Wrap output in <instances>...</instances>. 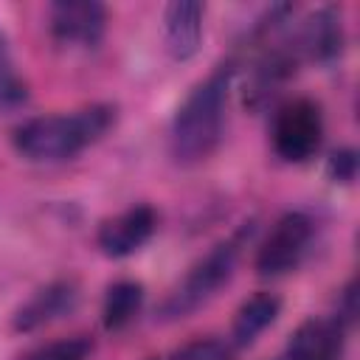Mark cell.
<instances>
[{
    "label": "cell",
    "mask_w": 360,
    "mask_h": 360,
    "mask_svg": "<svg viewBox=\"0 0 360 360\" xmlns=\"http://www.w3.org/2000/svg\"><path fill=\"white\" fill-rule=\"evenodd\" d=\"M231 79H233V65H219L177 107L169 129V152L174 163L194 166L214 155L225 129Z\"/></svg>",
    "instance_id": "cell-1"
},
{
    "label": "cell",
    "mask_w": 360,
    "mask_h": 360,
    "mask_svg": "<svg viewBox=\"0 0 360 360\" xmlns=\"http://www.w3.org/2000/svg\"><path fill=\"white\" fill-rule=\"evenodd\" d=\"M115 124L112 104H90L73 112L39 115L17 127L14 146L22 158L37 163L70 160L96 141H101Z\"/></svg>",
    "instance_id": "cell-2"
},
{
    "label": "cell",
    "mask_w": 360,
    "mask_h": 360,
    "mask_svg": "<svg viewBox=\"0 0 360 360\" xmlns=\"http://www.w3.org/2000/svg\"><path fill=\"white\" fill-rule=\"evenodd\" d=\"M242 242H245V236L236 233L233 239H225L217 248H211L186 273V278L163 298V304L158 307V321H180V318H188L191 312H197L202 304H208L233 278L239 253H242Z\"/></svg>",
    "instance_id": "cell-3"
},
{
    "label": "cell",
    "mask_w": 360,
    "mask_h": 360,
    "mask_svg": "<svg viewBox=\"0 0 360 360\" xmlns=\"http://www.w3.org/2000/svg\"><path fill=\"white\" fill-rule=\"evenodd\" d=\"M323 138V115L312 98L287 101L273 121V149L290 163L312 158Z\"/></svg>",
    "instance_id": "cell-4"
},
{
    "label": "cell",
    "mask_w": 360,
    "mask_h": 360,
    "mask_svg": "<svg viewBox=\"0 0 360 360\" xmlns=\"http://www.w3.org/2000/svg\"><path fill=\"white\" fill-rule=\"evenodd\" d=\"M315 225L307 214L301 211H290L284 214L267 233V239L262 242L259 253H256V270L262 276H284L290 270H295L304 259V253L309 250Z\"/></svg>",
    "instance_id": "cell-5"
},
{
    "label": "cell",
    "mask_w": 360,
    "mask_h": 360,
    "mask_svg": "<svg viewBox=\"0 0 360 360\" xmlns=\"http://www.w3.org/2000/svg\"><path fill=\"white\" fill-rule=\"evenodd\" d=\"M48 22L56 42L96 48L107 31V8L96 0H56L48 8Z\"/></svg>",
    "instance_id": "cell-6"
},
{
    "label": "cell",
    "mask_w": 360,
    "mask_h": 360,
    "mask_svg": "<svg viewBox=\"0 0 360 360\" xmlns=\"http://www.w3.org/2000/svg\"><path fill=\"white\" fill-rule=\"evenodd\" d=\"M343 42H346L343 20H340V11L335 8L312 11L295 28V34L287 37V45L298 62H332L335 56H340Z\"/></svg>",
    "instance_id": "cell-7"
},
{
    "label": "cell",
    "mask_w": 360,
    "mask_h": 360,
    "mask_svg": "<svg viewBox=\"0 0 360 360\" xmlns=\"http://www.w3.org/2000/svg\"><path fill=\"white\" fill-rule=\"evenodd\" d=\"M158 228V214L152 205H132L110 219L101 222L98 228V248L104 256L110 259H124L129 253H135L141 245H146L152 239Z\"/></svg>",
    "instance_id": "cell-8"
},
{
    "label": "cell",
    "mask_w": 360,
    "mask_h": 360,
    "mask_svg": "<svg viewBox=\"0 0 360 360\" xmlns=\"http://www.w3.org/2000/svg\"><path fill=\"white\" fill-rule=\"evenodd\" d=\"M79 304V287L70 278H59L45 284L42 290H37L11 318L14 332H37L59 318H65L68 312H73Z\"/></svg>",
    "instance_id": "cell-9"
},
{
    "label": "cell",
    "mask_w": 360,
    "mask_h": 360,
    "mask_svg": "<svg viewBox=\"0 0 360 360\" xmlns=\"http://www.w3.org/2000/svg\"><path fill=\"white\" fill-rule=\"evenodd\" d=\"M346 326L338 318L304 321L287 343V360H340Z\"/></svg>",
    "instance_id": "cell-10"
},
{
    "label": "cell",
    "mask_w": 360,
    "mask_h": 360,
    "mask_svg": "<svg viewBox=\"0 0 360 360\" xmlns=\"http://www.w3.org/2000/svg\"><path fill=\"white\" fill-rule=\"evenodd\" d=\"M202 17H205V6L197 0H174L166 6L163 28H166V51L172 53V59L186 62L200 51Z\"/></svg>",
    "instance_id": "cell-11"
},
{
    "label": "cell",
    "mask_w": 360,
    "mask_h": 360,
    "mask_svg": "<svg viewBox=\"0 0 360 360\" xmlns=\"http://www.w3.org/2000/svg\"><path fill=\"white\" fill-rule=\"evenodd\" d=\"M281 312V298L276 292H256L248 301H242V307L233 315V329L231 338L236 346H250Z\"/></svg>",
    "instance_id": "cell-12"
},
{
    "label": "cell",
    "mask_w": 360,
    "mask_h": 360,
    "mask_svg": "<svg viewBox=\"0 0 360 360\" xmlns=\"http://www.w3.org/2000/svg\"><path fill=\"white\" fill-rule=\"evenodd\" d=\"M141 304H143V284L141 281H115L107 287V295H104V304H101V323L107 332H118L124 329L138 312H141Z\"/></svg>",
    "instance_id": "cell-13"
},
{
    "label": "cell",
    "mask_w": 360,
    "mask_h": 360,
    "mask_svg": "<svg viewBox=\"0 0 360 360\" xmlns=\"http://www.w3.org/2000/svg\"><path fill=\"white\" fill-rule=\"evenodd\" d=\"M25 101H28V84L14 70L8 45L0 34V110H14V107H22Z\"/></svg>",
    "instance_id": "cell-14"
},
{
    "label": "cell",
    "mask_w": 360,
    "mask_h": 360,
    "mask_svg": "<svg viewBox=\"0 0 360 360\" xmlns=\"http://www.w3.org/2000/svg\"><path fill=\"white\" fill-rule=\"evenodd\" d=\"M93 354V340L84 335L76 338H65V340H53L37 352H31L25 360H90Z\"/></svg>",
    "instance_id": "cell-15"
},
{
    "label": "cell",
    "mask_w": 360,
    "mask_h": 360,
    "mask_svg": "<svg viewBox=\"0 0 360 360\" xmlns=\"http://www.w3.org/2000/svg\"><path fill=\"white\" fill-rule=\"evenodd\" d=\"M172 360H236V354H233V346L219 338H200L180 346L172 354Z\"/></svg>",
    "instance_id": "cell-16"
},
{
    "label": "cell",
    "mask_w": 360,
    "mask_h": 360,
    "mask_svg": "<svg viewBox=\"0 0 360 360\" xmlns=\"http://www.w3.org/2000/svg\"><path fill=\"white\" fill-rule=\"evenodd\" d=\"M326 174L335 183H352L357 177V152L354 149H338L326 160Z\"/></svg>",
    "instance_id": "cell-17"
},
{
    "label": "cell",
    "mask_w": 360,
    "mask_h": 360,
    "mask_svg": "<svg viewBox=\"0 0 360 360\" xmlns=\"http://www.w3.org/2000/svg\"><path fill=\"white\" fill-rule=\"evenodd\" d=\"M155 360H158V357H155Z\"/></svg>",
    "instance_id": "cell-18"
}]
</instances>
